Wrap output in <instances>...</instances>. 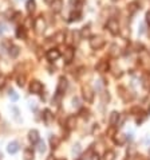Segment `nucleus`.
<instances>
[{"mask_svg":"<svg viewBox=\"0 0 150 160\" xmlns=\"http://www.w3.org/2000/svg\"><path fill=\"white\" fill-rule=\"evenodd\" d=\"M35 7H36L35 0H27V4H26V8H27V12H28V14H32V12L35 11Z\"/></svg>","mask_w":150,"mask_h":160,"instance_id":"14","label":"nucleus"},{"mask_svg":"<svg viewBox=\"0 0 150 160\" xmlns=\"http://www.w3.org/2000/svg\"><path fill=\"white\" fill-rule=\"evenodd\" d=\"M34 28H35L36 34H42L46 30V22L42 16H39L35 19V22H34Z\"/></svg>","mask_w":150,"mask_h":160,"instance_id":"3","label":"nucleus"},{"mask_svg":"<svg viewBox=\"0 0 150 160\" xmlns=\"http://www.w3.org/2000/svg\"><path fill=\"white\" fill-rule=\"evenodd\" d=\"M4 84H6V78H4V75H0V87H3Z\"/></svg>","mask_w":150,"mask_h":160,"instance_id":"34","label":"nucleus"},{"mask_svg":"<svg viewBox=\"0 0 150 160\" xmlns=\"http://www.w3.org/2000/svg\"><path fill=\"white\" fill-rule=\"evenodd\" d=\"M67 89V80L64 77H60L59 78V82H58V86H56V94L58 96H62Z\"/></svg>","mask_w":150,"mask_h":160,"instance_id":"6","label":"nucleus"},{"mask_svg":"<svg viewBox=\"0 0 150 160\" xmlns=\"http://www.w3.org/2000/svg\"><path fill=\"white\" fill-rule=\"evenodd\" d=\"M95 69H97V71H99V73H105V71H107V70H109L107 61H99V62L97 63Z\"/></svg>","mask_w":150,"mask_h":160,"instance_id":"10","label":"nucleus"},{"mask_svg":"<svg viewBox=\"0 0 150 160\" xmlns=\"http://www.w3.org/2000/svg\"><path fill=\"white\" fill-rule=\"evenodd\" d=\"M80 152V145L79 144H77V145H74V148H73V153H79Z\"/></svg>","mask_w":150,"mask_h":160,"instance_id":"32","label":"nucleus"},{"mask_svg":"<svg viewBox=\"0 0 150 160\" xmlns=\"http://www.w3.org/2000/svg\"><path fill=\"white\" fill-rule=\"evenodd\" d=\"M30 92H31V93H34V94H40L43 92L42 82H39L38 80L31 81V84H30Z\"/></svg>","mask_w":150,"mask_h":160,"instance_id":"4","label":"nucleus"},{"mask_svg":"<svg viewBox=\"0 0 150 160\" xmlns=\"http://www.w3.org/2000/svg\"><path fill=\"white\" fill-rule=\"evenodd\" d=\"M113 1H117V0H113Z\"/></svg>","mask_w":150,"mask_h":160,"instance_id":"41","label":"nucleus"},{"mask_svg":"<svg viewBox=\"0 0 150 160\" xmlns=\"http://www.w3.org/2000/svg\"><path fill=\"white\" fill-rule=\"evenodd\" d=\"M82 92H83V98H84V101L86 102H93V100H94V92L91 90V87L90 86H84L83 89H82Z\"/></svg>","mask_w":150,"mask_h":160,"instance_id":"5","label":"nucleus"},{"mask_svg":"<svg viewBox=\"0 0 150 160\" xmlns=\"http://www.w3.org/2000/svg\"><path fill=\"white\" fill-rule=\"evenodd\" d=\"M105 46V39L102 36H91L90 38V47L93 50H99Z\"/></svg>","mask_w":150,"mask_h":160,"instance_id":"1","label":"nucleus"},{"mask_svg":"<svg viewBox=\"0 0 150 160\" xmlns=\"http://www.w3.org/2000/svg\"><path fill=\"white\" fill-rule=\"evenodd\" d=\"M10 55L12 58H16L19 55V47L18 46H11L10 47Z\"/></svg>","mask_w":150,"mask_h":160,"instance_id":"18","label":"nucleus"},{"mask_svg":"<svg viewBox=\"0 0 150 160\" xmlns=\"http://www.w3.org/2000/svg\"><path fill=\"white\" fill-rule=\"evenodd\" d=\"M36 150H38V152H39V153H44V152H46V145H44V143L39 140V141H38V147H36Z\"/></svg>","mask_w":150,"mask_h":160,"instance_id":"26","label":"nucleus"},{"mask_svg":"<svg viewBox=\"0 0 150 160\" xmlns=\"http://www.w3.org/2000/svg\"><path fill=\"white\" fill-rule=\"evenodd\" d=\"M59 143H60V140L58 139L56 136H50V144H51V148H53V150L58 148V147H59Z\"/></svg>","mask_w":150,"mask_h":160,"instance_id":"15","label":"nucleus"},{"mask_svg":"<svg viewBox=\"0 0 150 160\" xmlns=\"http://www.w3.org/2000/svg\"><path fill=\"white\" fill-rule=\"evenodd\" d=\"M24 160H34V152L31 148H27L24 151Z\"/></svg>","mask_w":150,"mask_h":160,"instance_id":"19","label":"nucleus"},{"mask_svg":"<svg viewBox=\"0 0 150 160\" xmlns=\"http://www.w3.org/2000/svg\"><path fill=\"white\" fill-rule=\"evenodd\" d=\"M18 1H20V0H18Z\"/></svg>","mask_w":150,"mask_h":160,"instance_id":"43","label":"nucleus"},{"mask_svg":"<svg viewBox=\"0 0 150 160\" xmlns=\"http://www.w3.org/2000/svg\"><path fill=\"white\" fill-rule=\"evenodd\" d=\"M73 105L75 106V108H79V100H78L77 97L73 98Z\"/></svg>","mask_w":150,"mask_h":160,"instance_id":"33","label":"nucleus"},{"mask_svg":"<svg viewBox=\"0 0 150 160\" xmlns=\"http://www.w3.org/2000/svg\"><path fill=\"white\" fill-rule=\"evenodd\" d=\"M8 28H7V26L4 24V23H0V35H3L4 32L7 31Z\"/></svg>","mask_w":150,"mask_h":160,"instance_id":"29","label":"nucleus"},{"mask_svg":"<svg viewBox=\"0 0 150 160\" xmlns=\"http://www.w3.org/2000/svg\"><path fill=\"white\" fill-rule=\"evenodd\" d=\"M43 118H44V121L48 124L51 120H53V115H51V112L48 110V109H46L44 110V115H43Z\"/></svg>","mask_w":150,"mask_h":160,"instance_id":"22","label":"nucleus"},{"mask_svg":"<svg viewBox=\"0 0 150 160\" xmlns=\"http://www.w3.org/2000/svg\"><path fill=\"white\" fill-rule=\"evenodd\" d=\"M146 22H147V23H149V24H150V11H149V12H147V14H146Z\"/></svg>","mask_w":150,"mask_h":160,"instance_id":"37","label":"nucleus"},{"mask_svg":"<svg viewBox=\"0 0 150 160\" xmlns=\"http://www.w3.org/2000/svg\"><path fill=\"white\" fill-rule=\"evenodd\" d=\"M28 139H30V141H31L32 144H38V141L40 139H39V132L36 131V129H32V131H30V133H28Z\"/></svg>","mask_w":150,"mask_h":160,"instance_id":"12","label":"nucleus"},{"mask_svg":"<svg viewBox=\"0 0 150 160\" xmlns=\"http://www.w3.org/2000/svg\"><path fill=\"white\" fill-rule=\"evenodd\" d=\"M105 160H115V152L114 151H107L105 153Z\"/></svg>","mask_w":150,"mask_h":160,"instance_id":"25","label":"nucleus"},{"mask_svg":"<svg viewBox=\"0 0 150 160\" xmlns=\"http://www.w3.org/2000/svg\"><path fill=\"white\" fill-rule=\"evenodd\" d=\"M0 75H1V73H0Z\"/></svg>","mask_w":150,"mask_h":160,"instance_id":"44","label":"nucleus"},{"mask_svg":"<svg viewBox=\"0 0 150 160\" xmlns=\"http://www.w3.org/2000/svg\"><path fill=\"white\" fill-rule=\"evenodd\" d=\"M149 155H150V151H149Z\"/></svg>","mask_w":150,"mask_h":160,"instance_id":"42","label":"nucleus"},{"mask_svg":"<svg viewBox=\"0 0 150 160\" xmlns=\"http://www.w3.org/2000/svg\"><path fill=\"white\" fill-rule=\"evenodd\" d=\"M91 160H101L99 159V155H98V153H94V155L91 156Z\"/></svg>","mask_w":150,"mask_h":160,"instance_id":"36","label":"nucleus"},{"mask_svg":"<svg viewBox=\"0 0 150 160\" xmlns=\"http://www.w3.org/2000/svg\"><path fill=\"white\" fill-rule=\"evenodd\" d=\"M51 6H53V10L55 12H59L62 10V0H54V3Z\"/></svg>","mask_w":150,"mask_h":160,"instance_id":"16","label":"nucleus"},{"mask_svg":"<svg viewBox=\"0 0 150 160\" xmlns=\"http://www.w3.org/2000/svg\"><path fill=\"white\" fill-rule=\"evenodd\" d=\"M74 57H75V51H74V49H73V47H67V49L64 50V54H63L64 62H66V63H70L71 61L74 59Z\"/></svg>","mask_w":150,"mask_h":160,"instance_id":"7","label":"nucleus"},{"mask_svg":"<svg viewBox=\"0 0 150 160\" xmlns=\"http://www.w3.org/2000/svg\"><path fill=\"white\" fill-rule=\"evenodd\" d=\"M24 80H26L24 75L19 77V78H18V85H19V86H24Z\"/></svg>","mask_w":150,"mask_h":160,"instance_id":"30","label":"nucleus"},{"mask_svg":"<svg viewBox=\"0 0 150 160\" xmlns=\"http://www.w3.org/2000/svg\"><path fill=\"white\" fill-rule=\"evenodd\" d=\"M19 150H20V147H19L18 141H11V143L8 144V147H7L8 153H11V155H15L16 152H19Z\"/></svg>","mask_w":150,"mask_h":160,"instance_id":"9","label":"nucleus"},{"mask_svg":"<svg viewBox=\"0 0 150 160\" xmlns=\"http://www.w3.org/2000/svg\"><path fill=\"white\" fill-rule=\"evenodd\" d=\"M80 35H82V38H88L90 36V27L88 26H84L83 28H82V31H80Z\"/></svg>","mask_w":150,"mask_h":160,"instance_id":"20","label":"nucleus"},{"mask_svg":"<svg viewBox=\"0 0 150 160\" xmlns=\"http://www.w3.org/2000/svg\"><path fill=\"white\" fill-rule=\"evenodd\" d=\"M10 98L15 102V101H18V100H19V96L16 94V92H15V90H10Z\"/></svg>","mask_w":150,"mask_h":160,"instance_id":"28","label":"nucleus"},{"mask_svg":"<svg viewBox=\"0 0 150 160\" xmlns=\"http://www.w3.org/2000/svg\"><path fill=\"white\" fill-rule=\"evenodd\" d=\"M126 140H127V137H126L125 135H122V133H119V135H114V143L118 144L119 147L123 145V144L126 143Z\"/></svg>","mask_w":150,"mask_h":160,"instance_id":"13","label":"nucleus"},{"mask_svg":"<svg viewBox=\"0 0 150 160\" xmlns=\"http://www.w3.org/2000/svg\"><path fill=\"white\" fill-rule=\"evenodd\" d=\"M44 3H47V4H53V3H54V0H44Z\"/></svg>","mask_w":150,"mask_h":160,"instance_id":"38","label":"nucleus"},{"mask_svg":"<svg viewBox=\"0 0 150 160\" xmlns=\"http://www.w3.org/2000/svg\"><path fill=\"white\" fill-rule=\"evenodd\" d=\"M62 160H64V159H62Z\"/></svg>","mask_w":150,"mask_h":160,"instance_id":"46","label":"nucleus"},{"mask_svg":"<svg viewBox=\"0 0 150 160\" xmlns=\"http://www.w3.org/2000/svg\"><path fill=\"white\" fill-rule=\"evenodd\" d=\"M149 113H150V110H149Z\"/></svg>","mask_w":150,"mask_h":160,"instance_id":"45","label":"nucleus"},{"mask_svg":"<svg viewBox=\"0 0 150 160\" xmlns=\"http://www.w3.org/2000/svg\"><path fill=\"white\" fill-rule=\"evenodd\" d=\"M74 126H75V117H74V116H71V117L67 118V128L73 129Z\"/></svg>","mask_w":150,"mask_h":160,"instance_id":"24","label":"nucleus"},{"mask_svg":"<svg viewBox=\"0 0 150 160\" xmlns=\"http://www.w3.org/2000/svg\"><path fill=\"white\" fill-rule=\"evenodd\" d=\"M46 57H47V59H48L50 62H54V61H56V59L60 57V52L58 49H51L47 51V54H46Z\"/></svg>","mask_w":150,"mask_h":160,"instance_id":"8","label":"nucleus"},{"mask_svg":"<svg viewBox=\"0 0 150 160\" xmlns=\"http://www.w3.org/2000/svg\"><path fill=\"white\" fill-rule=\"evenodd\" d=\"M138 34H145V23H141L138 27Z\"/></svg>","mask_w":150,"mask_h":160,"instance_id":"31","label":"nucleus"},{"mask_svg":"<svg viewBox=\"0 0 150 160\" xmlns=\"http://www.w3.org/2000/svg\"><path fill=\"white\" fill-rule=\"evenodd\" d=\"M80 16H82V14H80L79 11H77V12H73V14L70 15V22H78L80 19Z\"/></svg>","mask_w":150,"mask_h":160,"instance_id":"21","label":"nucleus"},{"mask_svg":"<svg viewBox=\"0 0 150 160\" xmlns=\"http://www.w3.org/2000/svg\"><path fill=\"white\" fill-rule=\"evenodd\" d=\"M47 160H55V157H54V156H53V155H50V156H48V157H47Z\"/></svg>","mask_w":150,"mask_h":160,"instance_id":"39","label":"nucleus"},{"mask_svg":"<svg viewBox=\"0 0 150 160\" xmlns=\"http://www.w3.org/2000/svg\"><path fill=\"white\" fill-rule=\"evenodd\" d=\"M109 54L111 57H118L119 54V47L117 45H113L111 47H110V51H109Z\"/></svg>","mask_w":150,"mask_h":160,"instance_id":"17","label":"nucleus"},{"mask_svg":"<svg viewBox=\"0 0 150 160\" xmlns=\"http://www.w3.org/2000/svg\"><path fill=\"white\" fill-rule=\"evenodd\" d=\"M127 10H129L130 14H134V12L138 10V4H137V3H130L129 7H127Z\"/></svg>","mask_w":150,"mask_h":160,"instance_id":"27","label":"nucleus"},{"mask_svg":"<svg viewBox=\"0 0 150 160\" xmlns=\"http://www.w3.org/2000/svg\"><path fill=\"white\" fill-rule=\"evenodd\" d=\"M119 117H121V115H119L118 112H111L110 118H109V122H110V125H111V126H115V125H117V124H118V121H119Z\"/></svg>","mask_w":150,"mask_h":160,"instance_id":"11","label":"nucleus"},{"mask_svg":"<svg viewBox=\"0 0 150 160\" xmlns=\"http://www.w3.org/2000/svg\"><path fill=\"white\" fill-rule=\"evenodd\" d=\"M12 110H14V113H15V115H14V117L16 118V120H19V110H18V109H16V108H12Z\"/></svg>","mask_w":150,"mask_h":160,"instance_id":"35","label":"nucleus"},{"mask_svg":"<svg viewBox=\"0 0 150 160\" xmlns=\"http://www.w3.org/2000/svg\"><path fill=\"white\" fill-rule=\"evenodd\" d=\"M0 160H1V153H0Z\"/></svg>","mask_w":150,"mask_h":160,"instance_id":"40","label":"nucleus"},{"mask_svg":"<svg viewBox=\"0 0 150 160\" xmlns=\"http://www.w3.org/2000/svg\"><path fill=\"white\" fill-rule=\"evenodd\" d=\"M106 27L113 35H118L119 34V24L118 22L115 20V19H109L107 23H106Z\"/></svg>","mask_w":150,"mask_h":160,"instance_id":"2","label":"nucleus"},{"mask_svg":"<svg viewBox=\"0 0 150 160\" xmlns=\"http://www.w3.org/2000/svg\"><path fill=\"white\" fill-rule=\"evenodd\" d=\"M16 35H18V38L24 39L26 38V28L24 27H18V30H16Z\"/></svg>","mask_w":150,"mask_h":160,"instance_id":"23","label":"nucleus"}]
</instances>
